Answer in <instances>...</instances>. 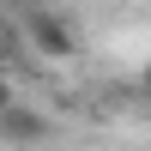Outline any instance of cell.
Masks as SVG:
<instances>
[{
	"instance_id": "obj_1",
	"label": "cell",
	"mask_w": 151,
	"mask_h": 151,
	"mask_svg": "<svg viewBox=\"0 0 151 151\" xmlns=\"http://www.w3.org/2000/svg\"><path fill=\"white\" fill-rule=\"evenodd\" d=\"M24 36H30V48L48 55V60H73V48H79V36L67 30V18L48 12V6H30V12H24Z\"/></svg>"
},
{
	"instance_id": "obj_2",
	"label": "cell",
	"mask_w": 151,
	"mask_h": 151,
	"mask_svg": "<svg viewBox=\"0 0 151 151\" xmlns=\"http://www.w3.org/2000/svg\"><path fill=\"white\" fill-rule=\"evenodd\" d=\"M48 115L36 103H18V97H12L6 109H0V139H6L12 151H36V145H48Z\"/></svg>"
},
{
	"instance_id": "obj_3",
	"label": "cell",
	"mask_w": 151,
	"mask_h": 151,
	"mask_svg": "<svg viewBox=\"0 0 151 151\" xmlns=\"http://www.w3.org/2000/svg\"><path fill=\"white\" fill-rule=\"evenodd\" d=\"M139 85H145V91H151V60H145V67H139Z\"/></svg>"
}]
</instances>
